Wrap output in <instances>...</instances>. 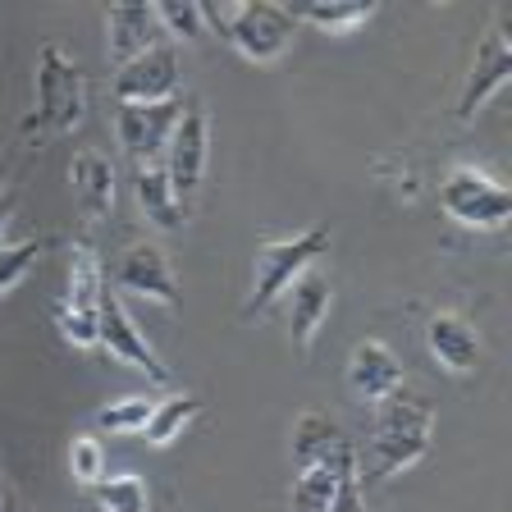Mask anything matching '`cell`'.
<instances>
[{
  "label": "cell",
  "instance_id": "4",
  "mask_svg": "<svg viewBox=\"0 0 512 512\" xmlns=\"http://www.w3.org/2000/svg\"><path fill=\"white\" fill-rule=\"evenodd\" d=\"M330 252V229H307V234H293V238H275L256 252V266H252V293H247V307L243 316L256 320L266 316L284 288L302 275L307 266H316L320 256Z\"/></svg>",
  "mask_w": 512,
  "mask_h": 512
},
{
  "label": "cell",
  "instance_id": "18",
  "mask_svg": "<svg viewBox=\"0 0 512 512\" xmlns=\"http://www.w3.org/2000/svg\"><path fill=\"white\" fill-rule=\"evenodd\" d=\"M69 179H74L78 206H83L87 224H101L110 211H115V165H110L101 151H78L74 165H69Z\"/></svg>",
  "mask_w": 512,
  "mask_h": 512
},
{
  "label": "cell",
  "instance_id": "10",
  "mask_svg": "<svg viewBox=\"0 0 512 512\" xmlns=\"http://www.w3.org/2000/svg\"><path fill=\"white\" fill-rule=\"evenodd\" d=\"M183 119V101H156V106H119L115 133L119 147L133 156V165H165V147H170L174 124Z\"/></svg>",
  "mask_w": 512,
  "mask_h": 512
},
{
  "label": "cell",
  "instance_id": "3",
  "mask_svg": "<svg viewBox=\"0 0 512 512\" xmlns=\"http://www.w3.org/2000/svg\"><path fill=\"white\" fill-rule=\"evenodd\" d=\"M87 110V83L60 46H42L37 74H32V133H74Z\"/></svg>",
  "mask_w": 512,
  "mask_h": 512
},
{
  "label": "cell",
  "instance_id": "1",
  "mask_svg": "<svg viewBox=\"0 0 512 512\" xmlns=\"http://www.w3.org/2000/svg\"><path fill=\"white\" fill-rule=\"evenodd\" d=\"M430 435H435V412L426 398L416 394H389L375 403V430H371V462L366 476L389 480L398 471H407L412 462H421L430 453Z\"/></svg>",
  "mask_w": 512,
  "mask_h": 512
},
{
  "label": "cell",
  "instance_id": "30",
  "mask_svg": "<svg viewBox=\"0 0 512 512\" xmlns=\"http://www.w3.org/2000/svg\"><path fill=\"white\" fill-rule=\"evenodd\" d=\"M0 512H28V503H23L14 490H5V503H0Z\"/></svg>",
  "mask_w": 512,
  "mask_h": 512
},
{
  "label": "cell",
  "instance_id": "12",
  "mask_svg": "<svg viewBox=\"0 0 512 512\" xmlns=\"http://www.w3.org/2000/svg\"><path fill=\"white\" fill-rule=\"evenodd\" d=\"M115 284L133 298H147L165 311H179L183 307V293H179V279L170 270V256L160 252L156 243H133L124 247L115 266Z\"/></svg>",
  "mask_w": 512,
  "mask_h": 512
},
{
  "label": "cell",
  "instance_id": "31",
  "mask_svg": "<svg viewBox=\"0 0 512 512\" xmlns=\"http://www.w3.org/2000/svg\"><path fill=\"white\" fill-rule=\"evenodd\" d=\"M5 490H10V485H5V476H0V503H5Z\"/></svg>",
  "mask_w": 512,
  "mask_h": 512
},
{
  "label": "cell",
  "instance_id": "26",
  "mask_svg": "<svg viewBox=\"0 0 512 512\" xmlns=\"http://www.w3.org/2000/svg\"><path fill=\"white\" fill-rule=\"evenodd\" d=\"M37 256H42V243H32V238L28 243H5L0 247V298L23 284V275L37 266Z\"/></svg>",
  "mask_w": 512,
  "mask_h": 512
},
{
  "label": "cell",
  "instance_id": "15",
  "mask_svg": "<svg viewBox=\"0 0 512 512\" xmlns=\"http://www.w3.org/2000/svg\"><path fill=\"white\" fill-rule=\"evenodd\" d=\"M426 348L448 375H471L480 366V330L458 311H439L426 325Z\"/></svg>",
  "mask_w": 512,
  "mask_h": 512
},
{
  "label": "cell",
  "instance_id": "20",
  "mask_svg": "<svg viewBox=\"0 0 512 512\" xmlns=\"http://www.w3.org/2000/svg\"><path fill=\"white\" fill-rule=\"evenodd\" d=\"M343 444V430L334 426L325 412H302L298 426H293V462L302 467H316V462H330Z\"/></svg>",
  "mask_w": 512,
  "mask_h": 512
},
{
  "label": "cell",
  "instance_id": "29",
  "mask_svg": "<svg viewBox=\"0 0 512 512\" xmlns=\"http://www.w3.org/2000/svg\"><path fill=\"white\" fill-rule=\"evenodd\" d=\"M10 220H14V192H5V197H0V247H5V229H10Z\"/></svg>",
  "mask_w": 512,
  "mask_h": 512
},
{
  "label": "cell",
  "instance_id": "8",
  "mask_svg": "<svg viewBox=\"0 0 512 512\" xmlns=\"http://www.w3.org/2000/svg\"><path fill=\"white\" fill-rule=\"evenodd\" d=\"M206 156H211V119H206L202 101H192L188 115L174 124L170 147H165V174H170V188L183 211H188V202L197 197V188H202Z\"/></svg>",
  "mask_w": 512,
  "mask_h": 512
},
{
  "label": "cell",
  "instance_id": "13",
  "mask_svg": "<svg viewBox=\"0 0 512 512\" xmlns=\"http://www.w3.org/2000/svg\"><path fill=\"white\" fill-rule=\"evenodd\" d=\"M284 302H288V339H293V352L307 357L311 343H316V334H320V320L330 316L334 279L320 266H307L293 284L284 288Z\"/></svg>",
  "mask_w": 512,
  "mask_h": 512
},
{
  "label": "cell",
  "instance_id": "19",
  "mask_svg": "<svg viewBox=\"0 0 512 512\" xmlns=\"http://www.w3.org/2000/svg\"><path fill=\"white\" fill-rule=\"evenodd\" d=\"M133 197H138V206L147 211L151 224H160V229H183V206L179 197H174L170 188V174H165V165H133Z\"/></svg>",
  "mask_w": 512,
  "mask_h": 512
},
{
  "label": "cell",
  "instance_id": "2",
  "mask_svg": "<svg viewBox=\"0 0 512 512\" xmlns=\"http://www.w3.org/2000/svg\"><path fill=\"white\" fill-rule=\"evenodd\" d=\"M202 19L220 28V37L252 64H275L293 46V14L270 0H247V5H202Z\"/></svg>",
  "mask_w": 512,
  "mask_h": 512
},
{
  "label": "cell",
  "instance_id": "14",
  "mask_svg": "<svg viewBox=\"0 0 512 512\" xmlns=\"http://www.w3.org/2000/svg\"><path fill=\"white\" fill-rule=\"evenodd\" d=\"M160 42H170V37L156 19V5H110L106 10V55L115 69L133 64Z\"/></svg>",
  "mask_w": 512,
  "mask_h": 512
},
{
  "label": "cell",
  "instance_id": "5",
  "mask_svg": "<svg viewBox=\"0 0 512 512\" xmlns=\"http://www.w3.org/2000/svg\"><path fill=\"white\" fill-rule=\"evenodd\" d=\"M101 293H106V270L96 261L92 243H78L69 252V275H64V298L55 302V325L69 348H96L101 334Z\"/></svg>",
  "mask_w": 512,
  "mask_h": 512
},
{
  "label": "cell",
  "instance_id": "21",
  "mask_svg": "<svg viewBox=\"0 0 512 512\" xmlns=\"http://www.w3.org/2000/svg\"><path fill=\"white\" fill-rule=\"evenodd\" d=\"M92 503L101 512H151V490L147 480L124 471V476H101L96 485H87Z\"/></svg>",
  "mask_w": 512,
  "mask_h": 512
},
{
  "label": "cell",
  "instance_id": "25",
  "mask_svg": "<svg viewBox=\"0 0 512 512\" xmlns=\"http://www.w3.org/2000/svg\"><path fill=\"white\" fill-rule=\"evenodd\" d=\"M156 19L170 42H202L206 37L202 5H156Z\"/></svg>",
  "mask_w": 512,
  "mask_h": 512
},
{
  "label": "cell",
  "instance_id": "16",
  "mask_svg": "<svg viewBox=\"0 0 512 512\" xmlns=\"http://www.w3.org/2000/svg\"><path fill=\"white\" fill-rule=\"evenodd\" d=\"M348 384L357 398L380 403V398L403 389V362H398L394 348H384L380 339H362L348 357Z\"/></svg>",
  "mask_w": 512,
  "mask_h": 512
},
{
  "label": "cell",
  "instance_id": "27",
  "mask_svg": "<svg viewBox=\"0 0 512 512\" xmlns=\"http://www.w3.org/2000/svg\"><path fill=\"white\" fill-rule=\"evenodd\" d=\"M69 471H74L78 485H96V480L106 476V453H101V444L92 435H74V444H69Z\"/></svg>",
  "mask_w": 512,
  "mask_h": 512
},
{
  "label": "cell",
  "instance_id": "9",
  "mask_svg": "<svg viewBox=\"0 0 512 512\" xmlns=\"http://www.w3.org/2000/svg\"><path fill=\"white\" fill-rule=\"evenodd\" d=\"M512 78V42H508V19L494 14L490 28L480 32L476 42V60H471V74L467 87H462V101H458V119H476L485 110L494 92H503Z\"/></svg>",
  "mask_w": 512,
  "mask_h": 512
},
{
  "label": "cell",
  "instance_id": "7",
  "mask_svg": "<svg viewBox=\"0 0 512 512\" xmlns=\"http://www.w3.org/2000/svg\"><path fill=\"white\" fill-rule=\"evenodd\" d=\"M96 348L106 352V357H115V362L133 366V371H142L151 384H170V366L160 362V352L151 348V339L138 330V320L128 316L124 298L119 293H101V334H96Z\"/></svg>",
  "mask_w": 512,
  "mask_h": 512
},
{
  "label": "cell",
  "instance_id": "23",
  "mask_svg": "<svg viewBox=\"0 0 512 512\" xmlns=\"http://www.w3.org/2000/svg\"><path fill=\"white\" fill-rule=\"evenodd\" d=\"M156 412V398H142V394H128V398H115V403L96 407L92 426L96 430H110V435H142Z\"/></svg>",
  "mask_w": 512,
  "mask_h": 512
},
{
  "label": "cell",
  "instance_id": "11",
  "mask_svg": "<svg viewBox=\"0 0 512 512\" xmlns=\"http://www.w3.org/2000/svg\"><path fill=\"white\" fill-rule=\"evenodd\" d=\"M119 106H156V101H174L179 96V46L160 42L133 64H124L115 74Z\"/></svg>",
  "mask_w": 512,
  "mask_h": 512
},
{
  "label": "cell",
  "instance_id": "28",
  "mask_svg": "<svg viewBox=\"0 0 512 512\" xmlns=\"http://www.w3.org/2000/svg\"><path fill=\"white\" fill-rule=\"evenodd\" d=\"M334 512H371L362 503V476H357V462H352L348 471H343L339 480V499H334Z\"/></svg>",
  "mask_w": 512,
  "mask_h": 512
},
{
  "label": "cell",
  "instance_id": "22",
  "mask_svg": "<svg viewBox=\"0 0 512 512\" xmlns=\"http://www.w3.org/2000/svg\"><path fill=\"white\" fill-rule=\"evenodd\" d=\"M197 416H202V398L197 394H174V398H165V403H156V412H151V421H147L142 435H147V444L165 448V444H174Z\"/></svg>",
  "mask_w": 512,
  "mask_h": 512
},
{
  "label": "cell",
  "instance_id": "17",
  "mask_svg": "<svg viewBox=\"0 0 512 512\" xmlns=\"http://www.w3.org/2000/svg\"><path fill=\"white\" fill-rule=\"evenodd\" d=\"M357 462V448L343 439L339 453L330 462H316V467H302L298 480H293V499H288V512H334V499H339V480L343 471Z\"/></svg>",
  "mask_w": 512,
  "mask_h": 512
},
{
  "label": "cell",
  "instance_id": "6",
  "mask_svg": "<svg viewBox=\"0 0 512 512\" xmlns=\"http://www.w3.org/2000/svg\"><path fill=\"white\" fill-rule=\"evenodd\" d=\"M439 202H444L448 220L467 224V229H503L512 215L508 188L476 165H453L439 188Z\"/></svg>",
  "mask_w": 512,
  "mask_h": 512
},
{
  "label": "cell",
  "instance_id": "24",
  "mask_svg": "<svg viewBox=\"0 0 512 512\" xmlns=\"http://www.w3.org/2000/svg\"><path fill=\"white\" fill-rule=\"evenodd\" d=\"M293 23H307L320 32H348L357 23L375 19V5H302V10H288Z\"/></svg>",
  "mask_w": 512,
  "mask_h": 512
}]
</instances>
